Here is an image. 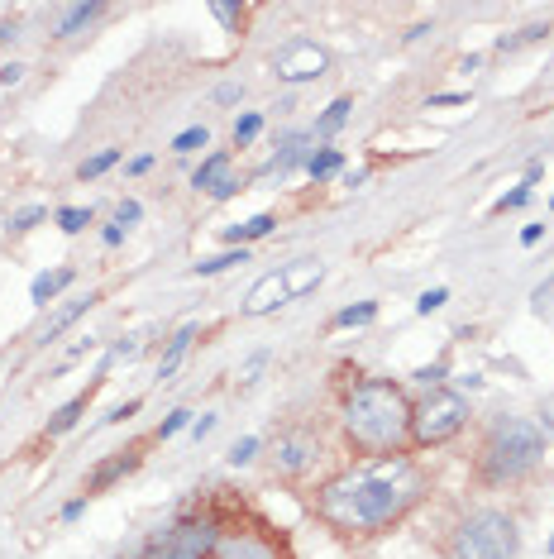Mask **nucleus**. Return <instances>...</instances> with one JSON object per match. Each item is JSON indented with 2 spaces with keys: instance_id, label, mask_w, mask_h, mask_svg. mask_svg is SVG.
<instances>
[{
  "instance_id": "f257e3e1",
  "label": "nucleus",
  "mask_w": 554,
  "mask_h": 559,
  "mask_svg": "<svg viewBox=\"0 0 554 559\" xmlns=\"http://www.w3.org/2000/svg\"><path fill=\"white\" fill-rule=\"evenodd\" d=\"M421 497H426V473L406 454H378L359 469L330 478L316 493V516L344 536H373L402 521Z\"/></svg>"
},
{
  "instance_id": "f03ea898",
  "label": "nucleus",
  "mask_w": 554,
  "mask_h": 559,
  "mask_svg": "<svg viewBox=\"0 0 554 559\" xmlns=\"http://www.w3.org/2000/svg\"><path fill=\"white\" fill-rule=\"evenodd\" d=\"M406 430H411V402H406L402 383H392V378H363L344 397V440L363 459L397 454Z\"/></svg>"
},
{
  "instance_id": "7ed1b4c3",
  "label": "nucleus",
  "mask_w": 554,
  "mask_h": 559,
  "mask_svg": "<svg viewBox=\"0 0 554 559\" xmlns=\"http://www.w3.org/2000/svg\"><path fill=\"white\" fill-rule=\"evenodd\" d=\"M545 454V430L526 416H497L478 445V478L483 483H516Z\"/></svg>"
},
{
  "instance_id": "20e7f679",
  "label": "nucleus",
  "mask_w": 554,
  "mask_h": 559,
  "mask_svg": "<svg viewBox=\"0 0 554 559\" xmlns=\"http://www.w3.org/2000/svg\"><path fill=\"white\" fill-rule=\"evenodd\" d=\"M516 550H521L516 521L507 512H492V507L464 516L454 526V536H449V555L454 559H516Z\"/></svg>"
},
{
  "instance_id": "39448f33",
  "label": "nucleus",
  "mask_w": 554,
  "mask_h": 559,
  "mask_svg": "<svg viewBox=\"0 0 554 559\" xmlns=\"http://www.w3.org/2000/svg\"><path fill=\"white\" fill-rule=\"evenodd\" d=\"M464 426H469V402H464L459 392H449V387H426V397L411 407V430H406V440H411L416 450H435V445L454 440Z\"/></svg>"
},
{
  "instance_id": "423d86ee",
  "label": "nucleus",
  "mask_w": 554,
  "mask_h": 559,
  "mask_svg": "<svg viewBox=\"0 0 554 559\" xmlns=\"http://www.w3.org/2000/svg\"><path fill=\"white\" fill-rule=\"evenodd\" d=\"M273 72L277 82H316V77L330 72V53L311 39H292L273 53Z\"/></svg>"
},
{
  "instance_id": "0eeeda50",
  "label": "nucleus",
  "mask_w": 554,
  "mask_h": 559,
  "mask_svg": "<svg viewBox=\"0 0 554 559\" xmlns=\"http://www.w3.org/2000/svg\"><path fill=\"white\" fill-rule=\"evenodd\" d=\"M192 187L211 192L215 201H225V196L244 192V177H235V163H230V153H211V158H206V163L192 172Z\"/></svg>"
},
{
  "instance_id": "6e6552de",
  "label": "nucleus",
  "mask_w": 554,
  "mask_h": 559,
  "mask_svg": "<svg viewBox=\"0 0 554 559\" xmlns=\"http://www.w3.org/2000/svg\"><path fill=\"white\" fill-rule=\"evenodd\" d=\"M158 550H163V559H206L215 550V526H206V521L201 526H177Z\"/></svg>"
},
{
  "instance_id": "1a4fd4ad",
  "label": "nucleus",
  "mask_w": 554,
  "mask_h": 559,
  "mask_svg": "<svg viewBox=\"0 0 554 559\" xmlns=\"http://www.w3.org/2000/svg\"><path fill=\"white\" fill-rule=\"evenodd\" d=\"M316 459H320V445L311 435H282L277 440V473H287V478L306 473Z\"/></svg>"
},
{
  "instance_id": "9d476101",
  "label": "nucleus",
  "mask_w": 554,
  "mask_h": 559,
  "mask_svg": "<svg viewBox=\"0 0 554 559\" xmlns=\"http://www.w3.org/2000/svg\"><path fill=\"white\" fill-rule=\"evenodd\" d=\"M134 464H139V445H129V450H115L110 459H101L96 469L86 473V497H91V493H106L110 483H120V478H125Z\"/></svg>"
},
{
  "instance_id": "9b49d317",
  "label": "nucleus",
  "mask_w": 554,
  "mask_h": 559,
  "mask_svg": "<svg viewBox=\"0 0 554 559\" xmlns=\"http://www.w3.org/2000/svg\"><path fill=\"white\" fill-rule=\"evenodd\" d=\"M287 282H282V273H263V278L249 287V297H244V316H268V311H277V306H287Z\"/></svg>"
},
{
  "instance_id": "f8f14e48",
  "label": "nucleus",
  "mask_w": 554,
  "mask_h": 559,
  "mask_svg": "<svg viewBox=\"0 0 554 559\" xmlns=\"http://www.w3.org/2000/svg\"><path fill=\"white\" fill-rule=\"evenodd\" d=\"M325 278V268H320V258H297V263H287L282 268V282H287V297H306L316 282Z\"/></svg>"
},
{
  "instance_id": "ddd939ff",
  "label": "nucleus",
  "mask_w": 554,
  "mask_h": 559,
  "mask_svg": "<svg viewBox=\"0 0 554 559\" xmlns=\"http://www.w3.org/2000/svg\"><path fill=\"white\" fill-rule=\"evenodd\" d=\"M67 282H72V268H53V273H39V278H34V287H29V297L39 301V306H48V301L58 297Z\"/></svg>"
},
{
  "instance_id": "4468645a",
  "label": "nucleus",
  "mask_w": 554,
  "mask_h": 559,
  "mask_svg": "<svg viewBox=\"0 0 554 559\" xmlns=\"http://www.w3.org/2000/svg\"><path fill=\"white\" fill-rule=\"evenodd\" d=\"M96 301H101V297H96V292H91V297H86V301H72V306H63V311H58V316H53V321H48V330H43V344H53V340H58V335H63L67 325L77 321V316H86V311H91V306H96Z\"/></svg>"
},
{
  "instance_id": "2eb2a0df",
  "label": "nucleus",
  "mask_w": 554,
  "mask_h": 559,
  "mask_svg": "<svg viewBox=\"0 0 554 559\" xmlns=\"http://www.w3.org/2000/svg\"><path fill=\"white\" fill-rule=\"evenodd\" d=\"M96 15H101V5H96V0H91V5H67L63 20H58V39H72V34H77V29H86Z\"/></svg>"
},
{
  "instance_id": "dca6fc26",
  "label": "nucleus",
  "mask_w": 554,
  "mask_h": 559,
  "mask_svg": "<svg viewBox=\"0 0 554 559\" xmlns=\"http://www.w3.org/2000/svg\"><path fill=\"white\" fill-rule=\"evenodd\" d=\"M196 340V325H182L177 335L168 340V354H163V364H158V378H172V368L182 364V354H187V344Z\"/></svg>"
},
{
  "instance_id": "f3484780",
  "label": "nucleus",
  "mask_w": 554,
  "mask_h": 559,
  "mask_svg": "<svg viewBox=\"0 0 554 559\" xmlns=\"http://www.w3.org/2000/svg\"><path fill=\"white\" fill-rule=\"evenodd\" d=\"M273 225H277V220L263 211V215H254V220H244V225H230V230H225V239H230V244H249V239H263Z\"/></svg>"
},
{
  "instance_id": "a211bd4d",
  "label": "nucleus",
  "mask_w": 554,
  "mask_h": 559,
  "mask_svg": "<svg viewBox=\"0 0 554 559\" xmlns=\"http://www.w3.org/2000/svg\"><path fill=\"white\" fill-rule=\"evenodd\" d=\"M86 397H91V392H86ZM86 397H72L67 407H58V416L48 421V435H63V430H72V426H77V416L86 411Z\"/></svg>"
},
{
  "instance_id": "6ab92c4d",
  "label": "nucleus",
  "mask_w": 554,
  "mask_h": 559,
  "mask_svg": "<svg viewBox=\"0 0 554 559\" xmlns=\"http://www.w3.org/2000/svg\"><path fill=\"white\" fill-rule=\"evenodd\" d=\"M349 110H354V101H349V96L330 101V110H325V115L316 120V134H335V129H340L344 120H349Z\"/></svg>"
},
{
  "instance_id": "aec40b11",
  "label": "nucleus",
  "mask_w": 554,
  "mask_h": 559,
  "mask_svg": "<svg viewBox=\"0 0 554 559\" xmlns=\"http://www.w3.org/2000/svg\"><path fill=\"white\" fill-rule=\"evenodd\" d=\"M235 263H244V249H230V254H215V258H201L192 273L196 278H215V273H225V268H235Z\"/></svg>"
},
{
  "instance_id": "412c9836",
  "label": "nucleus",
  "mask_w": 554,
  "mask_h": 559,
  "mask_svg": "<svg viewBox=\"0 0 554 559\" xmlns=\"http://www.w3.org/2000/svg\"><path fill=\"white\" fill-rule=\"evenodd\" d=\"M340 149H325V153H311V158H306V172H311V177H330V172H340Z\"/></svg>"
},
{
  "instance_id": "4be33fe9",
  "label": "nucleus",
  "mask_w": 554,
  "mask_h": 559,
  "mask_svg": "<svg viewBox=\"0 0 554 559\" xmlns=\"http://www.w3.org/2000/svg\"><path fill=\"white\" fill-rule=\"evenodd\" d=\"M115 163H120V149H101L96 158H86L82 168H77V177H82V182H86V177H101V172L115 168Z\"/></svg>"
},
{
  "instance_id": "5701e85b",
  "label": "nucleus",
  "mask_w": 554,
  "mask_h": 559,
  "mask_svg": "<svg viewBox=\"0 0 554 559\" xmlns=\"http://www.w3.org/2000/svg\"><path fill=\"white\" fill-rule=\"evenodd\" d=\"M373 316H378V301H359V306H344L335 316V325H368Z\"/></svg>"
},
{
  "instance_id": "b1692460",
  "label": "nucleus",
  "mask_w": 554,
  "mask_h": 559,
  "mask_svg": "<svg viewBox=\"0 0 554 559\" xmlns=\"http://www.w3.org/2000/svg\"><path fill=\"white\" fill-rule=\"evenodd\" d=\"M206 125H192V129H182L177 139H172V153H192V149H206Z\"/></svg>"
},
{
  "instance_id": "393cba45",
  "label": "nucleus",
  "mask_w": 554,
  "mask_h": 559,
  "mask_svg": "<svg viewBox=\"0 0 554 559\" xmlns=\"http://www.w3.org/2000/svg\"><path fill=\"white\" fill-rule=\"evenodd\" d=\"M301 153H306V139H287V144H282V153L273 158V168H277V172H287L292 163H301Z\"/></svg>"
},
{
  "instance_id": "a878e982",
  "label": "nucleus",
  "mask_w": 554,
  "mask_h": 559,
  "mask_svg": "<svg viewBox=\"0 0 554 559\" xmlns=\"http://www.w3.org/2000/svg\"><path fill=\"white\" fill-rule=\"evenodd\" d=\"M58 225H63L67 235H77V230H86V225H91V211H77V206H63V211H58Z\"/></svg>"
},
{
  "instance_id": "bb28decb",
  "label": "nucleus",
  "mask_w": 554,
  "mask_h": 559,
  "mask_svg": "<svg viewBox=\"0 0 554 559\" xmlns=\"http://www.w3.org/2000/svg\"><path fill=\"white\" fill-rule=\"evenodd\" d=\"M526 201H531V182H521L516 192H507V196H502V201L492 206V215H507V211H516V206H526Z\"/></svg>"
},
{
  "instance_id": "cd10ccee",
  "label": "nucleus",
  "mask_w": 554,
  "mask_h": 559,
  "mask_svg": "<svg viewBox=\"0 0 554 559\" xmlns=\"http://www.w3.org/2000/svg\"><path fill=\"white\" fill-rule=\"evenodd\" d=\"M545 34H550L545 24H531V29H521L516 39H502V43H497V48H502V53H512V48H521V43H535V39H545Z\"/></svg>"
},
{
  "instance_id": "c85d7f7f",
  "label": "nucleus",
  "mask_w": 554,
  "mask_h": 559,
  "mask_svg": "<svg viewBox=\"0 0 554 559\" xmlns=\"http://www.w3.org/2000/svg\"><path fill=\"white\" fill-rule=\"evenodd\" d=\"M258 129H263V115H244V120H235V144L258 139Z\"/></svg>"
},
{
  "instance_id": "c756f323",
  "label": "nucleus",
  "mask_w": 554,
  "mask_h": 559,
  "mask_svg": "<svg viewBox=\"0 0 554 559\" xmlns=\"http://www.w3.org/2000/svg\"><path fill=\"white\" fill-rule=\"evenodd\" d=\"M43 215H48L43 206H29V211H20L15 220H10V230H15V235H24V230H34V225H39Z\"/></svg>"
},
{
  "instance_id": "7c9ffc66",
  "label": "nucleus",
  "mask_w": 554,
  "mask_h": 559,
  "mask_svg": "<svg viewBox=\"0 0 554 559\" xmlns=\"http://www.w3.org/2000/svg\"><path fill=\"white\" fill-rule=\"evenodd\" d=\"M182 426H192V411H172L168 421L158 426V440H172V435H177Z\"/></svg>"
},
{
  "instance_id": "2f4dec72",
  "label": "nucleus",
  "mask_w": 554,
  "mask_h": 559,
  "mask_svg": "<svg viewBox=\"0 0 554 559\" xmlns=\"http://www.w3.org/2000/svg\"><path fill=\"white\" fill-rule=\"evenodd\" d=\"M445 301H449V292H445V287H430L426 297L416 301V311H421V316H430V311H440V306H445Z\"/></svg>"
},
{
  "instance_id": "473e14b6",
  "label": "nucleus",
  "mask_w": 554,
  "mask_h": 559,
  "mask_svg": "<svg viewBox=\"0 0 554 559\" xmlns=\"http://www.w3.org/2000/svg\"><path fill=\"white\" fill-rule=\"evenodd\" d=\"M254 454H258V440H254V435H244V440H239L235 450H230V464H249Z\"/></svg>"
},
{
  "instance_id": "72a5a7b5",
  "label": "nucleus",
  "mask_w": 554,
  "mask_h": 559,
  "mask_svg": "<svg viewBox=\"0 0 554 559\" xmlns=\"http://www.w3.org/2000/svg\"><path fill=\"white\" fill-rule=\"evenodd\" d=\"M134 220H139V201H120V211H115V225H134Z\"/></svg>"
},
{
  "instance_id": "f704fd0d",
  "label": "nucleus",
  "mask_w": 554,
  "mask_h": 559,
  "mask_svg": "<svg viewBox=\"0 0 554 559\" xmlns=\"http://www.w3.org/2000/svg\"><path fill=\"white\" fill-rule=\"evenodd\" d=\"M239 96H244V86H235V82H225L220 91H215V101H220V106H235Z\"/></svg>"
},
{
  "instance_id": "c9c22d12",
  "label": "nucleus",
  "mask_w": 554,
  "mask_h": 559,
  "mask_svg": "<svg viewBox=\"0 0 554 559\" xmlns=\"http://www.w3.org/2000/svg\"><path fill=\"white\" fill-rule=\"evenodd\" d=\"M268 364V359H263V354H254V359H249V364H244V373H239V383H254L258 378V368Z\"/></svg>"
},
{
  "instance_id": "e433bc0d",
  "label": "nucleus",
  "mask_w": 554,
  "mask_h": 559,
  "mask_svg": "<svg viewBox=\"0 0 554 559\" xmlns=\"http://www.w3.org/2000/svg\"><path fill=\"white\" fill-rule=\"evenodd\" d=\"M86 512V493L82 497H72V502H67V507H63V521H77V516H82Z\"/></svg>"
},
{
  "instance_id": "4c0bfd02",
  "label": "nucleus",
  "mask_w": 554,
  "mask_h": 559,
  "mask_svg": "<svg viewBox=\"0 0 554 559\" xmlns=\"http://www.w3.org/2000/svg\"><path fill=\"white\" fill-rule=\"evenodd\" d=\"M211 10H215V20H220V24H239V10H235V5H211Z\"/></svg>"
},
{
  "instance_id": "58836bf2",
  "label": "nucleus",
  "mask_w": 554,
  "mask_h": 559,
  "mask_svg": "<svg viewBox=\"0 0 554 559\" xmlns=\"http://www.w3.org/2000/svg\"><path fill=\"white\" fill-rule=\"evenodd\" d=\"M416 378H421L426 387H440V378H445V368H440V364H435V368H421Z\"/></svg>"
},
{
  "instance_id": "ea45409f",
  "label": "nucleus",
  "mask_w": 554,
  "mask_h": 559,
  "mask_svg": "<svg viewBox=\"0 0 554 559\" xmlns=\"http://www.w3.org/2000/svg\"><path fill=\"white\" fill-rule=\"evenodd\" d=\"M469 96H459V91H445V96H430V106H464Z\"/></svg>"
},
{
  "instance_id": "a19ab883",
  "label": "nucleus",
  "mask_w": 554,
  "mask_h": 559,
  "mask_svg": "<svg viewBox=\"0 0 554 559\" xmlns=\"http://www.w3.org/2000/svg\"><path fill=\"white\" fill-rule=\"evenodd\" d=\"M20 77H24V67H20V63L0 67V82H5V86H15V82H20Z\"/></svg>"
},
{
  "instance_id": "79ce46f5",
  "label": "nucleus",
  "mask_w": 554,
  "mask_h": 559,
  "mask_svg": "<svg viewBox=\"0 0 554 559\" xmlns=\"http://www.w3.org/2000/svg\"><path fill=\"white\" fill-rule=\"evenodd\" d=\"M540 235H545V225H526L521 230V244H540Z\"/></svg>"
},
{
  "instance_id": "37998d69",
  "label": "nucleus",
  "mask_w": 554,
  "mask_h": 559,
  "mask_svg": "<svg viewBox=\"0 0 554 559\" xmlns=\"http://www.w3.org/2000/svg\"><path fill=\"white\" fill-rule=\"evenodd\" d=\"M101 239H106V244H120V239H125V225H106V230H101Z\"/></svg>"
},
{
  "instance_id": "c03bdc74",
  "label": "nucleus",
  "mask_w": 554,
  "mask_h": 559,
  "mask_svg": "<svg viewBox=\"0 0 554 559\" xmlns=\"http://www.w3.org/2000/svg\"><path fill=\"white\" fill-rule=\"evenodd\" d=\"M10 39H20V24H15V20L0 24V43H10Z\"/></svg>"
},
{
  "instance_id": "a18cd8bd",
  "label": "nucleus",
  "mask_w": 554,
  "mask_h": 559,
  "mask_svg": "<svg viewBox=\"0 0 554 559\" xmlns=\"http://www.w3.org/2000/svg\"><path fill=\"white\" fill-rule=\"evenodd\" d=\"M149 168H153V158H149V153H139V158L129 163V172H149Z\"/></svg>"
},
{
  "instance_id": "49530a36",
  "label": "nucleus",
  "mask_w": 554,
  "mask_h": 559,
  "mask_svg": "<svg viewBox=\"0 0 554 559\" xmlns=\"http://www.w3.org/2000/svg\"><path fill=\"white\" fill-rule=\"evenodd\" d=\"M215 426V416H201V421H192V430H196V440H201V435H206V430Z\"/></svg>"
},
{
  "instance_id": "de8ad7c7",
  "label": "nucleus",
  "mask_w": 554,
  "mask_h": 559,
  "mask_svg": "<svg viewBox=\"0 0 554 559\" xmlns=\"http://www.w3.org/2000/svg\"><path fill=\"white\" fill-rule=\"evenodd\" d=\"M540 430H545V435L554 430V411H545V426H540Z\"/></svg>"
},
{
  "instance_id": "09e8293b",
  "label": "nucleus",
  "mask_w": 554,
  "mask_h": 559,
  "mask_svg": "<svg viewBox=\"0 0 554 559\" xmlns=\"http://www.w3.org/2000/svg\"><path fill=\"white\" fill-rule=\"evenodd\" d=\"M550 550H554V540H550Z\"/></svg>"
}]
</instances>
